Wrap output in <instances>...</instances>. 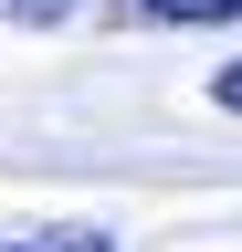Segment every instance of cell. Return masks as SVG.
<instances>
[{
	"mask_svg": "<svg viewBox=\"0 0 242 252\" xmlns=\"http://www.w3.org/2000/svg\"><path fill=\"white\" fill-rule=\"evenodd\" d=\"M74 0H0V21H64Z\"/></svg>",
	"mask_w": 242,
	"mask_h": 252,
	"instance_id": "obj_3",
	"label": "cell"
},
{
	"mask_svg": "<svg viewBox=\"0 0 242 252\" xmlns=\"http://www.w3.org/2000/svg\"><path fill=\"white\" fill-rule=\"evenodd\" d=\"M210 105H221V116H242V63H232L221 84H210Z\"/></svg>",
	"mask_w": 242,
	"mask_h": 252,
	"instance_id": "obj_4",
	"label": "cell"
},
{
	"mask_svg": "<svg viewBox=\"0 0 242 252\" xmlns=\"http://www.w3.org/2000/svg\"><path fill=\"white\" fill-rule=\"evenodd\" d=\"M116 21H242V0H116Z\"/></svg>",
	"mask_w": 242,
	"mask_h": 252,
	"instance_id": "obj_2",
	"label": "cell"
},
{
	"mask_svg": "<svg viewBox=\"0 0 242 252\" xmlns=\"http://www.w3.org/2000/svg\"><path fill=\"white\" fill-rule=\"evenodd\" d=\"M0 252H116L105 220H32V231H11Z\"/></svg>",
	"mask_w": 242,
	"mask_h": 252,
	"instance_id": "obj_1",
	"label": "cell"
}]
</instances>
